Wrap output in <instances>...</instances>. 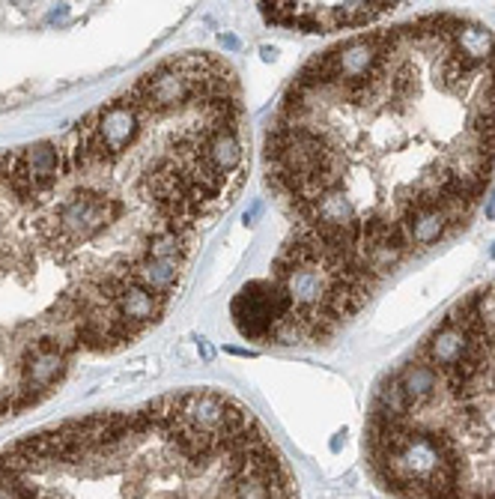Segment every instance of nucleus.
<instances>
[{"label": "nucleus", "instance_id": "7ed1b4c3", "mask_svg": "<svg viewBox=\"0 0 495 499\" xmlns=\"http://www.w3.org/2000/svg\"><path fill=\"white\" fill-rule=\"evenodd\" d=\"M0 499H299V491L242 401L192 389L24 436L0 455Z\"/></svg>", "mask_w": 495, "mask_h": 499}, {"label": "nucleus", "instance_id": "f03ea898", "mask_svg": "<svg viewBox=\"0 0 495 499\" xmlns=\"http://www.w3.org/2000/svg\"><path fill=\"white\" fill-rule=\"evenodd\" d=\"M251 168L239 75L212 51L144 72L60 141L0 153V284L60 276L45 338L21 362L15 416L60 386L69 362L146 332L188 264L108 245L120 230L206 233Z\"/></svg>", "mask_w": 495, "mask_h": 499}, {"label": "nucleus", "instance_id": "20e7f679", "mask_svg": "<svg viewBox=\"0 0 495 499\" xmlns=\"http://www.w3.org/2000/svg\"><path fill=\"white\" fill-rule=\"evenodd\" d=\"M367 467L400 499H495V281L376 386Z\"/></svg>", "mask_w": 495, "mask_h": 499}, {"label": "nucleus", "instance_id": "f257e3e1", "mask_svg": "<svg viewBox=\"0 0 495 499\" xmlns=\"http://www.w3.org/2000/svg\"><path fill=\"white\" fill-rule=\"evenodd\" d=\"M495 171V33L430 12L311 57L263 147L287 218L269 278L233 299L242 338L304 347L337 329L412 257L460 233Z\"/></svg>", "mask_w": 495, "mask_h": 499}, {"label": "nucleus", "instance_id": "39448f33", "mask_svg": "<svg viewBox=\"0 0 495 499\" xmlns=\"http://www.w3.org/2000/svg\"><path fill=\"white\" fill-rule=\"evenodd\" d=\"M400 4H260L263 16L281 27H299L304 33L355 30L391 16Z\"/></svg>", "mask_w": 495, "mask_h": 499}]
</instances>
